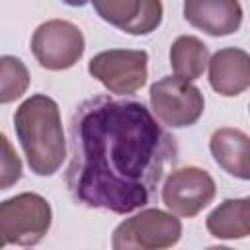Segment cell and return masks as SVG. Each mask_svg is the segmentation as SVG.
<instances>
[{"label":"cell","mask_w":250,"mask_h":250,"mask_svg":"<svg viewBox=\"0 0 250 250\" xmlns=\"http://www.w3.org/2000/svg\"><path fill=\"white\" fill-rule=\"evenodd\" d=\"M176 162V137L143 102L94 96L70 117L64 182L84 207L117 215L143 209Z\"/></svg>","instance_id":"cell-1"},{"label":"cell","mask_w":250,"mask_h":250,"mask_svg":"<svg viewBox=\"0 0 250 250\" xmlns=\"http://www.w3.org/2000/svg\"><path fill=\"white\" fill-rule=\"evenodd\" d=\"M16 137L27 166L37 176H53L66 158V139L57 102L47 94H31L14 113Z\"/></svg>","instance_id":"cell-2"},{"label":"cell","mask_w":250,"mask_h":250,"mask_svg":"<svg viewBox=\"0 0 250 250\" xmlns=\"http://www.w3.org/2000/svg\"><path fill=\"white\" fill-rule=\"evenodd\" d=\"M53 211L49 201L33 191L18 193L0 203L2 246H35L51 229Z\"/></svg>","instance_id":"cell-3"},{"label":"cell","mask_w":250,"mask_h":250,"mask_svg":"<svg viewBox=\"0 0 250 250\" xmlns=\"http://www.w3.org/2000/svg\"><path fill=\"white\" fill-rule=\"evenodd\" d=\"M182 238V221L162 209L148 207L121 221L113 234V250H168Z\"/></svg>","instance_id":"cell-4"},{"label":"cell","mask_w":250,"mask_h":250,"mask_svg":"<svg viewBox=\"0 0 250 250\" xmlns=\"http://www.w3.org/2000/svg\"><path fill=\"white\" fill-rule=\"evenodd\" d=\"M148 100L156 119L172 129L195 125L205 109L201 90L178 76H162L156 80L148 90Z\"/></svg>","instance_id":"cell-5"},{"label":"cell","mask_w":250,"mask_h":250,"mask_svg":"<svg viewBox=\"0 0 250 250\" xmlns=\"http://www.w3.org/2000/svg\"><path fill=\"white\" fill-rule=\"evenodd\" d=\"M88 72L111 94L133 96L148 78V55L143 49H107L94 55Z\"/></svg>","instance_id":"cell-6"},{"label":"cell","mask_w":250,"mask_h":250,"mask_svg":"<svg viewBox=\"0 0 250 250\" xmlns=\"http://www.w3.org/2000/svg\"><path fill=\"white\" fill-rule=\"evenodd\" d=\"M86 49L78 25L66 20L43 21L31 37V53L39 66L47 70H66L74 66Z\"/></svg>","instance_id":"cell-7"},{"label":"cell","mask_w":250,"mask_h":250,"mask_svg":"<svg viewBox=\"0 0 250 250\" xmlns=\"http://www.w3.org/2000/svg\"><path fill=\"white\" fill-rule=\"evenodd\" d=\"M215 193L217 186L207 170L186 166L168 174L160 197L172 215L191 219L215 199Z\"/></svg>","instance_id":"cell-8"},{"label":"cell","mask_w":250,"mask_h":250,"mask_svg":"<svg viewBox=\"0 0 250 250\" xmlns=\"http://www.w3.org/2000/svg\"><path fill=\"white\" fill-rule=\"evenodd\" d=\"M98 16L129 35H148L162 23V2L158 0H94Z\"/></svg>","instance_id":"cell-9"},{"label":"cell","mask_w":250,"mask_h":250,"mask_svg":"<svg viewBox=\"0 0 250 250\" xmlns=\"http://www.w3.org/2000/svg\"><path fill=\"white\" fill-rule=\"evenodd\" d=\"M184 18L189 25L211 37H225L238 31L242 6L236 0H186Z\"/></svg>","instance_id":"cell-10"},{"label":"cell","mask_w":250,"mask_h":250,"mask_svg":"<svg viewBox=\"0 0 250 250\" xmlns=\"http://www.w3.org/2000/svg\"><path fill=\"white\" fill-rule=\"evenodd\" d=\"M209 84L225 96L234 98L250 88V53L238 47H225L209 59Z\"/></svg>","instance_id":"cell-11"},{"label":"cell","mask_w":250,"mask_h":250,"mask_svg":"<svg viewBox=\"0 0 250 250\" xmlns=\"http://www.w3.org/2000/svg\"><path fill=\"white\" fill-rule=\"evenodd\" d=\"M215 162L232 178L250 180V137L234 127H221L209 139Z\"/></svg>","instance_id":"cell-12"},{"label":"cell","mask_w":250,"mask_h":250,"mask_svg":"<svg viewBox=\"0 0 250 250\" xmlns=\"http://www.w3.org/2000/svg\"><path fill=\"white\" fill-rule=\"evenodd\" d=\"M211 236L234 240L250 236V197H234L219 203L205 219Z\"/></svg>","instance_id":"cell-13"},{"label":"cell","mask_w":250,"mask_h":250,"mask_svg":"<svg viewBox=\"0 0 250 250\" xmlns=\"http://www.w3.org/2000/svg\"><path fill=\"white\" fill-rule=\"evenodd\" d=\"M209 59L207 45L195 35H180L170 45V66L174 76L186 82L197 80L209 64Z\"/></svg>","instance_id":"cell-14"},{"label":"cell","mask_w":250,"mask_h":250,"mask_svg":"<svg viewBox=\"0 0 250 250\" xmlns=\"http://www.w3.org/2000/svg\"><path fill=\"white\" fill-rule=\"evenodd\" d=\"M29 88V72L21 59L14 55L0 57V104L21 98Z\"/></svg>","instance_id":"cell-15"},{"label":"cell","mask_w":250,"mask_h":250,"mask_svg":"<svg viewBox=\"0 0 250 250\" xmlns=\"http://www.w3.org/2000/svg\"><path fill=\"white\" fill-rule=\"evenodd\" d=\"M2 148H4V156H2V180H0V189H8L10 186H14L20 178H21V160L18 156V152L12 148L8 137L2 133Z\"/></svg>","instance_id":"cell-16"},{"label":"cell","mask_w":250,"mask_h":250,"mask_svg":"<svg viewBox=\"0 0 250 250\" xmlns=\"http://www.w3.org/2000/svg\"><path fill=\"white\" fill-rule=\"evenodd\" d=\"M205 250H232V248H229V246H209Z\"/></svg>","instance_id":"cell-17"},{"label":"cell","mask_w":250,"mask_h":250,"mask_svg":"<svg viewBox=\"0 0 250 250\" xmlns=\"http://www.w3.org/2000/svg\"><path fill=\"white\" fill-rule=\"evenodd\" d=\"M248 109H250V105H248Z\"/></svg>","instance_id":"cell-18"}]
</instances>
